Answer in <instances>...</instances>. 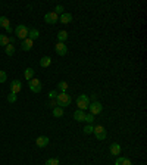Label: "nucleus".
<instances>
[{
    "label": "nucleus",
    "mask_w": 147,
    "mask_h": 165,
    "mask_svg": "<svg viewBox=\"0 0 147 165\" xmlns=\"http://www.w3.org/2000/svg\"><path fill=\"white\" fill-rule=\"evenodd\" d=\"M15 43V37H9V44H13Z\"/></svg>",
    "instance_id": "nucleus-33"
},
{
    "label": "nucleus",
    "mask_w": 147,
    "mask_h": 165,
    "mask_svg": "<svg viewBox=\"0 0 147 165\" xmlns=\"http://www.w3.org/2000/svg\"><path fill=\"white\" fill-rule=\"evenodd\" d=\"M55 50H56V53L59 55V56H65V55L68 53V47H66V44H65V43H56V46H55Z\"/></svg>",
    "instance_id": "nucleus-8"
},
{
    "label": "nucleus",
    "mask_w": 147,
    "mask_h": 165,
    "mask_svg": "<svg viewBox=\"0 0 147 165\" xmlns=\"http://www.w3.org/2000/svg\"><path fill=\"white\" fill-rule=\"evenodd\" d=\"M0 27H3V28L11 27V21H9V18H7V16H0Z\"/></svg>",
    "instance_id": "nucleus-21"
},
{
    "label": "nucleus",
    "mask_w": 147,
    "mask_h": 165,
    "mask_svg": "<svg viewBox=\"0 0 147 165\" xmlns=\"http://www.w3.org/2000/svg\"><path fill=\"white\" fill-rule=\"evenodd\" d=\"M15 34L19 40H25L28 37V27L24 25V24H19L16 28H15Z\"/></svg>",
    "instance_id": "nucleus-3"
},
{
    "label": "nucleus",
    "mask_w": 147,
    "mask_h": 165,
    "mask_svg": "<svg viewBox=\"0 0 147 165\" xmlns=\"http://www.w3.org/2000/svg\"><path fill=\"white\" fill-rule=\"evenodd\" d=\"M28 87L33 93H40L41 91V81L38 78H33L28 81Z\"/></svg>",
    "instance_id": "nucleus-6"
},
{
    "label": "nucleus",
    "mask_w": 147,
    "mask_h": 165,
    "mask_svg": "<svg viewBox=\"0 0 147 165\" xmlns=\"http://www.w3.org/2000/svg\"><path fill=\"white\" fill-rule=\"evenodd\" d=\"M24 77H25V80H33L34 78V69L33 68H27L25 69V72H24Z\"/></svg>",
    "instance_id": "nucleus-19"
},
{
    "label": "nucleus",
    "mask_w": 147,
    "mask_h": 165,
    "mask_svg": "<svg viewBox=\"0 0 147 165\" xmlns=\"http://www.w3.org/2000/svg\"><path fill=\"white\" fill-rule=\"evenodd\" d=\"M59 21H60L62 24H69L71 21H72V15H71L69 12H65V13H62V15H60Z\"/></svg>",
    "instance_id": "nucleus-15"
},
{
    "label": "nucleus",
    "mask_w": 147,
    "mask_h": 165,
    "mask_svg": "<svg viewBox=\"0 0 147 165\" xmlns=\"http://www.w3.org/2000/svg\"><path fill=\"white\" fill-rule=\"evenodd\" d=\"M49 137L47 136H40V137H37V140H35V144L38 146V148H46L47 144H49Z\"/></svg>",
    "instance_id": "nucleus-11"
},
{
    "label": "nucleus",
    "mask_w": 147,
    "mask_h": 165,
    "mask_svg": "<svg viewBox=\"0 0 147 165\" xmlns=\"http://www.w3.org/2000/svg\"><path fill=\"white\" fill-rule=\"evenodd\" d=\"M93 130H94V125H93V124H87L84 128H82V131H84L85 134H91Z\"/></svg>",
    "instance_id": "nucleus-26"
},
{
    "label": "nucleus",
    "mask_w": 147,
    "mask_h": 165,
    "mask_svg": "<svg viewBox=\"0 0 147 165\" xmlns=\"http://www.w3.org/2000/svg\"><path fill=\"white\" fill-rule=\"evenodd\" d=\"M56 96H57L56 90H51V91H49V97H50V99H56Z\"/></svg>",
    "instance_id": "nucleus-32"
},
{
    "label": "nucleus",
    "mask_w": 147,
    "mask_h": 165,
    "mask_svg": "<svg viewBox=\"0 0 147 165\" xmlns=\"http://www.w3.org/2000/svg\"><path fill=\"white\" fill-rule=\"evenodd\" d=\"M22 90V83L19 80H13L11 83V93H15V94H18L19 91Z\"/></svg>",
    "instance_id": "nucleus-9"
},
{
    "label": "nucleus",
    "mask_w": 147,
    "mask_h": 165,
    "mask_svg": "<svg viewBox=\"0 0 147 165\" xmlns=\"http://www.w3.org/2000/svg\"><path fill=\"white\" fill-rule=\"evenodd\" d=\"M44 21L47 24H56L59 21V15H56L55 12H47L44 15Z\"/></svg>",
    "instance_id": "nucleus-7"
},
{
    "label": "nucleus",
    "mask_w": 147,
    "mask_h": 165,
    "mask_svg": "<svg viewBox=\"0 0 147 165\" xmlns=\"http://www.w3.org/2000/svg\"><path fill=\"white\" fill-rule=\"evenodd\" d=\"M57 40H59V43H65V41L68 40V31H65V30L59 31L57 33Z\"/></svg>",
    "instance_id": "nucleus-17"
},
{
    "label": "nucleus",
    "mask_w": 147,
    "mask_h": 165,
    "mask_svg": "<svg viewBox=\"0 0 147 165\" xmlns=\"http://www.w3.org/2000/svg\"><path fill=\"white\" fill-rule=\"evenodd\" d=\"M72 102V99L69 96L68 93H59L56 96V103L59 108H65V106H69Z\"/></svg>",
    "instance_id": "nucleus-1"
},
{
    "label": "nucleus",
    "mask_w": 147,
    "mask_h": 165,
    "mask_svg": "<svg viewBox=\"0 0 147 165\" xmlns=\"http://www.w3.org/2000/svg\"><path fill=\"white\" fill-rule=\"evenodd\" d=\"M5 52H6V55H7V56H12V55L15 53V46H13V44H7L5 47Z\"/></svg>",
    "instance_id": "nucleus-24"
},
{
    "label": "nucleus",
    "mask_w": 147,
    "mask_h": 165,
    "mask_svg": "<svg viewBox=\"0 0 147 165\" xmlns=\"http://www.w3.org/2000/svg\"><path fill=\"white\" fill-rule=\"evenodd\" d=\"M49 106H50L51 109H53V108H56V106H57L56 99H50V100H49Z\"/></svg>",
    "instance_id": "nucleus-31"
},
{
    "label": "nucleus",
    "mask_w": 147,
    "mask_h": 165,
    "mask_svg": "<svg viewBox=\"0 0 147 165\" xmlns=\"http://www.w3.org/2000/svg\"><path fill=\"white\" fill-rule=\"evenodd\" d=\"M33 46H34V41L29 40L28 37L25 39V40H22V43H21V49H22L24 52H28L33 49Z\"/></svg>",
    "instance_id": "nucleus-10"
},
{
    "label": "nucleus",
    "mask_w": 147,
    "mask_h": 165,
    "mask_svg": "<svg viewBox=\"0 0 147 165\" xmlns=\"http://www.w3.org/2000/svg\"><path fill=\"white\" fill-rule=\"evenodd\" d=\"M6 30V33H7V34H11V33H12V28H11V27H7V28H5Z\"/></svg>",
    "instance_id": "nucleus-34"
},
{
    "label": "nucleus",
    "mask_w": 147,
    "mask_h": 165,
    "mask_svg": "<svg viewBox=\"0 0 147 165\" xmlns=\"http://www.w3.org/2000/svg\"><path fill=\"white\" fill-rule=\"evenodd\" d=\"M115 165H132V162H131L128 158H124V156H119L118 159L115 161Z\"/></svg>",
    "instance_id": "nucleus-18"
},
{
    "label": "nucleus",
    "mask_w": 147,
    "mask_h": 165,
    "mask_svg": "<svg viewBox=\"0 0 147 165\" xmlns=\"http://www.w3.org/2000/svg\"><path fill=\"white\" fill-rule=\"evenodd\" d=\"M40 37V31L37 28H31V30H28V39L29 40H37Z\"/></svg>",
    "instance_id": "nucleus-14"
},
{
    "label": "nucleus",
    "mask_w": 147,
    "mask_h": 165,
    "mask_svg": "<svg viewBox=\"0 0 147 165\" xmlns=\"http://www.w3.org/2000/svg\"><path fill=\"white\" fill-rule=\"evenodd\" d=\"M85 118V114H84V111H81V109H77L75 112H74V120L75 121H78V122H82Z\"/></svg>",
    "instance_id": "nucleus-12"
},
{
    "label": "nucleus",
    "mask_w": 147,
    "mask_h": 165,
    "mask_svg": "<svg viewBox=\"0 0 147 165\" xmlns=\"http://www.w3.org/2000/svg\"><path fill=\"white\" fill-rule=\"evenodd\" d=\"M88 109H90V114H93L94 117L99 114H102L103 111V105L100 102H97V100H94V102L90 103V106H88Z\"/></svg>",
    "instance_id": "nucleus-5"
},
{
    "label": "nucleus",
    "mask_w": 147,
    "mask_h": 165,
    "mask_svg": "<svg viewBox=\"0 0 147 165\" xmlns=\"http://www.w3.org/2000/svg\"><path fill=\"white\" fill-rule=\"evenodd\" d=\"M7 102H9V103H15V102H16V94H15V93L7 94Z\"/></svg>",
    "instance_id": "nucleus-29"
},
{
    "label": "nucleus",
    "mask_w": 147,
    "mask_h": 165,
    "mask_svg": "<svg viewBox=\"0 0 147 165\" xmlns=\"http://www.w3.org/2000/svg\"><path fill=\"white\" fill-rule=\"evenodd\" d=\"M50 63H51V57L50 56H43L41 59H40V66H41V68H47Z\"/></svg>",
    "instance_id": "nucleus-16"
},
{
    "label": "nucleus",
    "mask_w": 147,
    "mask_h": 165,
    "mask_svg": "<svg viewBox=\"0 0 147 165\" xmlns=\"http://www.w3.org/2000/svg\"><path fill=\"white\" fill-rule=\"evenodd\" d=\"M44 165H59V159L57 158H49L44 162Z\"/></svg>",
    "instance_id": "nucleus-27"
},
{
    "label": "nucleus",
    "mask_w": 147,
    "mask_h": 165,
    "mask_svg": "<svg viewBox=\"0 0 147 165\" xmlns=\"http://www.w3.org/2000/svg\"><path fill=\"white\" fill-rule=\"evenodd\" d=\"M6 80H7V75H6V72L0 69V83H6Z\"/></svg>",
    "instance_id": "nucleus-30"
},
{
    "label": "nucleus",
    "mask_w": 147,
    "mask_h": 165,
    "mask_svg": "<svg viewBox=\"0 0 147 165\" xmlns=\"http://www.w3.org/2000/svg\"><path fill=\"white\" fill-rule=\"evenodd\" d=\"M109 150H110V154H112L113 156H118V155L121 154V146H119L118 143H112V144L109 146Z\"/></svg>",
    "instance_id": "nucleus-13"
},
{
    "label": "nucleus",
    "mask_w": 147,
    "mask_h": 165,
    "mask_svg": "<svg viewBox=\"0 0 147 165\" xmlns=\"http://www.w3.org/2000/svg\"><path fill=\"white\" fill-rule=\"evenodd\" d=\"M94 120H96V117H94L93 114H87V115H85V118H84V121L87 122V124H93Z\"/></svg>",
    "instance_id": "nucleus-25"
},
{
    "label": "nucleus",
    "mask_w": 147,
    "mask_h": 165,
    "mask_svg": "<svg viewBox=\"0 0 147 165\" xmlns=\"http://www.w3.org/2000/svg\"><path fill=\"white\" fill-rule=\"evenodd\" d=\"M77 106H78V109H81V111L88 109V106H90V97L87 96V94H79V96L77 97Z\"/></svg>",
    "instance_id": "nucleus-2"
},
{
    "label": "nucleus",
    "mask_w": 147,
    "mask_h": 165,
    "mask_svg": "<svg viewBox=\"0 0 147 165\" xmlns=\"http://www.w3.org/2000/svg\"><path fill=\"white\" fill-rule=\"evenodd\" d=\"M55 13H56V15H59V13H60V15L65 13V7H63L62 5H56V7H55Z\"/></svg>",
    "instance_id": "nucleus-28"
},
{
    "label": "nucleus",
    "mask_w": 147,
    "mask_h": 165,
    "mask_svg": "<svg viewBox=\"0 0 147 165\" xmlns=\"http://www.w3.org/2000/svg\"><path fill=\"white\" fill-rule=\"evenodd\" d=\"M53 117H55V118H60V117H63V108H59V106L53 108Z\"/></svg>",
    "instance_id": "nucleus-22"
},
{
    "label": "nucleus",
    "mask_w": 147,
    "mask_h": 165,
    "mask_svg": "<svg viewBox=\"0 0 147 165\" xmlns=\"http://www.w3.org/2000/svg\"><path fill=\"white\" fill-rule=\"evenodd\" d=\"M57 90L60 91V93H66V91H68V83H66V81H59Z\"/></svg>",
    "instance_id": "nucleus-20"
},
{
    "label": "nucleus",
    "mask_w": 147,
    "mask_h": 165,
    "mask_svg": "<svg viewBox=\"0 0 147 165\" xmlns=\"http://www.w3.org/2000/svg\"><path fill=\"white\" fill-rule=\"evenodd\" d=\"M7 44H9V35L0 34V46H3V47H6Z\"/></svg>",
    "instance_id": "nucleus-23"
},
{
    "label": "nucleus",
    "mask_w": 147,
    "mask_h": 165,
    "mask_svg": "<svg viewBox=\"0 0 147 165\" xmlns=\"http://www.w3.org/2000/svg\"><path fill=\"white\" fill-rule=\"evenodd\" d=\"M93 133H94V136H96L97 140H105L106 136H108V134H106V128H105L103 125H96Z\"/></svg>",
    "instance_id": "nucleus-4"
}]
</instances>
